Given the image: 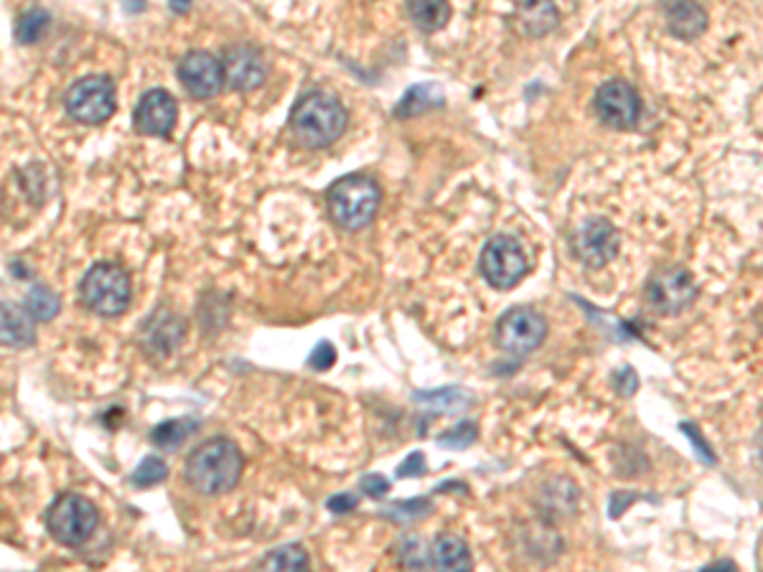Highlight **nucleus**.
Segmentation results:
<instances>
[{"instance_id": "1", "label": "nucleus", "mask_w": 763, "mask_h": 572, "mask_svg": "<svg viewBox=\"0 0 763 572\" xmlns=\"http://www.w3.org/2000/svg\"><path fill=\"white\" fill-rule=\"evenodd\" d=\"M245 458L235 441L217 435L204 441L186 458V481L204 496H222L239 484Z\"/></svg>"}, {"instance_id": "2", "label": "nucleus", "mask_w": 763, "mask_h": 572, "mask_svg": "<svg viewBox=\"0 0 763 572\" xmlns=\"http://www.w3.org/2000/svg\"><path fill=\"white\" fill-rule=\"evenodd\" d=\"M349 115L339 97L313 89L305 92L291 110V130L305 148H326L344 136Z\"/></svg>"}, {"instance_id": "3", "label": "nucleus", "mask_w": 763, "mask_h": 572, "mask_svg": "<svg viewBox=\"0 0 763 572\" xmlns=\"http://www.w3.org/2000/svg\"><path fill=\"white\" fill-rule=\"evenodd\" d=\"M382 204V191L374 178L352 174L339 178L326 191V209L339 229L359 231L370 227Z\"/></svg>"}, {"instance_id": "4", "label": "nucleus", "mask_w": 763, "mask_h": 572, "mask_svg": "<svg viewBox=\"0 0 763 572\" xmlns=\"http://www.w3.org/2000/svg\"><path fill=\"white\" fill-rule=\"evenodd\" d=\"M79 293H82L85 306L97 316H120L128 310L133 298L130 275L120 265L97 263L85 273Z\"/></svg>"}, {"instance_id": "5", "label": "nucleus", "mask_w": 763, "mask_h": 572, "mask_svg": "<svg viewBox=\"0 0 763 572\" xmlns=\"http://www.w3.org/2000/svg\"><path fill=\"white\" fill-rule=\"evenodd\" d=\"M100 522L97 506L82 494H61L47 512V530L57 542L79 548L92 538Z\"/></svg>"}, {"instance_id": "6", "label": "nucleus", "mask_w": 763, "mask_h": 572, "mask_svg": "<svg viewBox=\"0 0 763 572\" xmlns=\"http://www.w3.org/2000/svg\"><path fill=\"white\" fill-rule=\"evenodd\" d=\"M547 336V320L540 310L529 306H515L505 310L493 328V342L509 356H529L542 346Z\"/></svg>"}, {"instance_id": "7", "label": "nucleus", "mask_w": 763, "mask_h": 572, "mask_svg": "<svg viewBox=\"0 0 763 572\" xmlns=\"http://www.w3.org/2000/svg\"><path fill=\"white\" fill-rule=\"evenodd\" d=\"M697 298V285L693 273L682 265H667L657 270L646 283L644 303L657 316H679L682 310L693 306Z\"/></svg>"}, {"instance_id": "8", "label": "nucleus", "mask_w": 763, "mask_h": 572, "mask_svg": "<svg viewBox=\"0 0 763 572\" xmlns=\"http://www.w3.org/2000/svg\"><path fill=\"white\" fill-rule=\"evenodd\" d=\"M529 273V263L519 239L509 235L491 237L481 253V275L491 288L511 290Z\"/></svg>"}, {"instance_id": "9", "label": "nucleus", "mask_w": 763, "mask_h": 572, "mask_svg": "<svg viewBox=\"0 0 763 572\" xmlns=\"http://www.w3.org/2000/svg\"><path fill=\"white\" fill-rule=\"evenodd\" d=\"M65 107L71 120L102 125L115 112V85L107 77L79 79L67 89Z\"/></svg>"}, {"instance_id": "10", "label": "nucleus", "mask_w": 763, "mask_h": 572, "mask_svg": "<svg viewBox=\"0 0 763 572\" xmlns=\"http://www.w3.org/2000/svg\"><path fill=\"white\" fill-rule=\"evenodd\" d=\"M596 115L610 130H634L642 118V97L624 79H610L596 92Z\"/></svg>"}, {"instance_id": "11", "label": "nucleus", "mask_w": 763, "mask_h": 572, "mask_svg": "<svg viewBox=\"0 0 763 572\" xmlns=\"http://www.w3.org/2000/svg\"><path fill=\"white\" fill-rule=\"evenodd\" d=\"M618 249H622V237L618 229L604 217H590L583 221L573 235V253L586 267L600 270L610 260H616Z\"/></svg>"}, {"instance_id": "12", "label": "nucleus", "mask_w": 763, "mask_h": 572, "mask_svg": "<svg viewBox=\"0 0 763 572\" xmlns=\"http://www.w3.org/2000/svg\"><path fill=\"white\" fill-rule=\"evenodd\" d=\"M178 79L186 87V92L196 100H209L219 95L224 87V69L217 57L209 51H192L186 53L178 65Z\"/></svg>"}, {"instance_id": "13", "label": "nucleus", "mask_w": 763, "mask_h": 572, "mask_svg": "<svg viewBox=\"0 0 763 572\" xmlns=\"http://www.w3.org/2000/svg\"><path fill=\"white\" fill-rule=\"evenodd\" d=\"M224 79H227L232 89L237 92H253L267 77V65L263 51L250 47V43H235L224 51Z\"/></svg>"}, {"instance_id": "14", "label": "nucleus", "mask_w": 763, "mask_h": 572, "mask_svg": "<svg viewBox=\"0 0 763 572\" xmlns=\"http://www.w3.org/2000/svg\"><path fill=\"white\" fill-rule=\"evenodd\" d=\"M176 118L178 105L174 97L166 89H150V92L140 97L133 122H136V130L143 132V136L168 138L176 128Z\"/></svg>"}, {"instance_id": "15", "label": "nucleus", "mask_w": 763, "mask_h": 572, "mask_svg": "<svg viewBox=\"0 0 763 572\" xmlns=\"http://www.w3.org/2000/svg\"><path fill=\"white\" fill-rule=\"evenodd\" d=\"M580 489L568 476H552L537 491V512L545 522H563L578 512Z\"/></svg>"}, {"instance_id": "16", "label": "nucleus", "mask_w": 763, "mask_h": 572, "mask_svg": "<svg viewBox=\"0 0 763 572\" xmlns=\"http://www.w3.org/2000/svg\"><path fill=\"white\" fill-rule=\"evenodd\" d=\"M186 320L178 318L174 310L158 308L143 324V342L153 356H168L174 348L184 342Z\"/></svg>"}, {"instance_id": "17", "label": "nucleus", "mask_w": 763, "mask_h": 572, "mask_svg": "<svg viewBox=\"0 0 763 572\" xmlns=\"http://www.w3.org/2000/svg\"><path fill=\"white\" fill-rule=\"evenodd\" d=\"M667 29L682 41H693L707 29V11L700 0H662Z\"/></svg>"}, {"instance_id": "18", "label": "nucleus", "mask_w": 763, "mask_h": 572, "mask_svg": "<svg viewBox=\"0 0 763 572\" xmlns=\"http://www.w3.org/2000/svg\"><path fill=\"white\" fill-rule=\"evenodd\" d=\"M517 29L527 39H542L560 23V11L555 0H517Z\"/></svg>"}, {"instance_id": "19", "label": "nucleus", "mask_w": 763, "mask_h": 572, "mask_svg": "<svg viewBox=\"0 0 763 572\" xmlns=\"http://www.w3.org/2000/svg\"><path fill=\"white\" fill-rule=\"evenodd\" d=\"M36 344V326L31 313L13 306V303H0V346L26 348Z\"/></svg>"}, {"instance_id": "20", "label": "nucleus", "mask_w": 763, "mask_h": 572, "mask_svg": "<svg viewBox=\"0 0 763 572\" xmlns=\"http://www.w3.org/2000/svg\"><path fill=\"white\" fill-rule=\"evenodd\" d=\"M430 565L436 570H453L466 572L473 568V558L469 544L456 534H441L430 544Z\"/></svg>"}, {"instance_id": "21", "label": "nucleus", "mask_w": 763, "mask_h": 572, "mask_svg": "<svg viewBox=\"0 0 763 572\" xmlns=\"http://www.w3.org/2000/svg\"><path fill=\"white\" fill-rule=\"evenodd\" d=\"M446 102L443 97V89L438 87L436 82H425V85H415L410 87L405 97L394 107V118H418V115L436 110V107H441Z\"/></svg>"}, {"instance_id": "22", "label": "nucleus", "mask_w": 763, "mask_h": 572, "mask_svg": "<svg viewBox=\"0 0 763 572\" xmlns=\"http://www.w3.org/2000/svg\"><path fill=\"white\" fill-rule=\"evenodd\" d=\"M408 16L423 33H436L451 21V3L448 0H408Z\"/></svg>"}, {"instance_id": "23", "label": "nucleus", "mask_w": 763, "mask_h": 572, "mask_svg": "<svg viewBox=\"0 0 763 572\" xmlns=\"http://www.w3.org/2000/svg\"><path fill=\"white\" fill-rule=\"evenodd\" d=\"M418 405H425L428 410H433L438 415H453V413H461L473 402V397L469 392L461 389V387H441V389H433V392H415Z\"/></svg>"}, {"instance_id": "24", "label": "nucleus", "mask_w": 763, "mask_h": 572, "mask_svg": "<svg viewBox=\"0 0 763 572\" xmlns=\"http://www.w3.org/2000/svg\"><path fill=\"white\" fill-rule=\"evenodd\" d=\"M196 431V420L192 417H176V420H166V423H160L156 431H153L150 441L158 445V448H168L174 451L182 445L184 441H188V435Z\"/></svg>"}, {"instance_id": "25", "label": "nucleus", "mask_w": 763, "mask_h": 572, "mask_svg": "<svg viewBox=\"0 0 763 572\" xmlns=\"http://www.w3.org/2000/svg\"><path fill=\"white\" fill-rule=\"evenodd\" d=\"M26 310L36 320H51L61 310V298L51 288H47V285H33L29 295H26Z\"/></svg>"}, {"instance_id": "26", "label": "nucleus", "mask_w": 763, "mask_h": 572, "mask_svg": "<svg viewBox=\"0 0 763 572\" xmlns=\"http://www.w3.org/2000/svg\"><path fill=\"white\" fill-rule=\"evenodd\" d=\"M267 570H309L311 558L301 544H285V548L273 550L271 555L263 560Z\"/></svg>"}, {"instance_id": "27", "label": "nucleus", "mask_w": 763, "mask_h": 572, "mask_svg": "<svg viewBox=\"0 0 763 572\" xmlns=\"http://www.w3.org/2000/svg\"><path fill=\"white\" fill-rule=\"evenodd\" d=\"M51 23V16L47 11H41V8H33V11H26L21 18H18V26H16V39L18 43H36L41 39L43 33H47Z\"/></svg>"}, {"instance_id": "28", "label": "nucleus", "mask_w": 763, "mask_h": 572, "mask_svg": "<svg viewBox=\"0 0 763 572\" xmlns=\"http://www.w3.org/2000/svg\"><path fill=\"white\" fill-rule=\"evenodd\" d=\"M433 512V502L425 496H418V499H408V502H394L388 506V512H382V516H388L392 522H400V524H410V522H418L423 520Z\"/></svg>"}, {"instance_id": "29", "label": "nucleus", "mask_w": 763, "mask_h": 572, "mask_svg": "<svg viewBox=\"0 0 763 572\" xmlns=\"http://www.w3.org/2000/svg\"><path fill=\"white\" fill-rule=\"evenodd\" d=\"M479 441V425L473 423V420H461L451 431H446L438 435V445L441 448H451V451H466L469 445H473Z\"/></svg>"}, {"instance_id": "30", "label": "nucleus", "mask_w": 763, "mask_h": 572, "mask_svg": "<svg viewBox=\"0 0 763 572\" xmlns=\"http://www.w3.org/2000/svg\"><path fill=\"white\" fill-rule=\"evenodd\" d=\"M168 479V466H166V461H160L158 455H148L146 461L140 463V466L136 469V473H133L130 481L136 486L140 489H146V486H156L160 484V481H166Z\"/></svg>"}, {"instance_id": "31", "label": "nucleus", "mask_w": 763, "mask_h": 572, "mask_svg": "<svg viewBox=\"0 0 763 572\" xmlns=\"http://www.w3.org/2000/svg\"><path fill=\"white\" fill-rule=\"evenodd\" d=\"M400 562L412 570H423L430 565V548L418 538H405L400 542Z\"/></svg>"}, {"instance_id": "32", "label": "nucleus", "mask_w": 763, "mask_h": 572, "mask_svg": "<svg viewBox=\"0 0 763 572\" xmlns=\"http://www.w3.org/2000/svg\"><path fill=\"white\" fill-rule=\"evenodd\" d=\"M610 382H614V389L622 397H634L636 389H639V374L634 372V366H618V369L610 374Z\"/></svg>"}, {"instance_id": "33", "label": "nucleus", "mask_w": 763, "mask_h": 572, "mask_svg": "<svg viewBox=\"0 0 763 572\" xmlns=\"http://www.w3.org/2000/svg\"><path fill=\"white\" fill-rule=\"evenodd\" d=\"M336 346L331 342H319L313 346V352L309 356V366L313 372H329L331 366L336 364Z\"/></svg>"}, {"instance_id": "34", "label": "nucleus", "mask_w": 763, "mask_h": 572, "mask_svg": "<svg viewBox=\"0 0 763 572\" xmlns=\"http://www.w3.org/2000/svg\"><path fill=\"white\" fill-rule=\"evenodd\" d=\"M359 489H362V494L370 496V499H384L390 494L392 484L382 476V473H366V476L362 479V484H359Z\"/></svg>"}, {"instance_id": "35", "label": "nucleus", "mask_w": 763, "mask_h": 572, "mask_svg": "<svg viewBox=\"0 0 763 572\" xmlns=\"http://www.w3.org/2000/svg\"><path fill=\"white\" fill-rule=\"evenodd\" d=\"M428 473V463H425V455L415 451V453H410L405 461L400 463V469H398V479H420V476H425Z\"/></svg>"}, {"instance_id": "36", "label": "nucleus", "mask_w": 763, "mask_h": 572, "mask_svg": "<svg viewBox=\"0 0 763 572\" xmlns=\"http://www.w3.org/2000/svg\"><path fill=\"white\" fill-rule=\"evenodd\" d=\"M679 427H682V433H685V435L689 437V441L695 443V451H697V455H700V461H703V463H717L713 448H711V445H707L705 437L700 435L697 425H693V423H682Z\"/></svg>"}, {"instance_id": "37", "label": "nucleus", "mask_w": 763, "mask_h": 572, "mask_svg": "<svg viewBox=\"0 0 763 572\" xmlns=\"http://www.w3.org/2000/svg\"><path fill=\"white\" fill-rule=\"evenodd\" d=\"M356 506H359L356 494H336L326 502V509L331 514H349V512H354Z\"/></svg>"}, {"instance_id": "38", "label": "nucleus", "mask_w": 763, "mask_h": 572, "mask_svg": "<svg viewBox=\"0 0 763 572\" xmlns=\"http://www.w3.org/2000/svg\"><path fill=\"white\" fill-rule=\"evenodd\" d=\"M636 496L634 494H626V491H616V494H610V502H608V516H614L618 520L626 512L628 504H634Z\"/></svg>"}, {"instance_id": "39", "label": "nucleus", "mask_w": 763, "mask_h": 572, "mask_svg": "<svg viewBox=\"0 0 763 572\" xmlns=\"http://www.w3.org/2000/svg\"><path fill=\"white\" fill-rule=\"evenodd\" d=\"M168 6L174 13H186L192 8V0H168Z\"/></svg>"}, {"instance_id": "40", "label": "nucleus", "mask_w": 763, "mask_h": 572, "mask_svg": "<svg viewBox=\"0 0 763 572\" xmlns=\"http://www.w3.org/2000/svg\"><path fill=\"white\" fill-rule=\"evenodd\" d=\"M703 570H735V562H733V560H721V562H711V565H705Z\"/></svg>"}]
</instances>
